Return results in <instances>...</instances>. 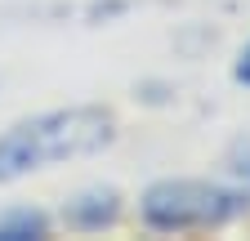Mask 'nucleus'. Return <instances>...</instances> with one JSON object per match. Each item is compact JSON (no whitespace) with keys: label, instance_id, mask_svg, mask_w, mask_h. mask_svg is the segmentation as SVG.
Instances as JSON below:
<instances>
[{"label":"nucleus","instance_id":"f257e3e1","mask_svg":"<svg viewBox=\"0 0 250 241\" xmlns=\"http://www.w3.org/2000/svg\"><path fill=\"white\" fill-rule=\"evenodd\" d=\"M112 116L99 107H62L18 120L9 134H0V179H22L72 157H89L112 143Z\"/></svg>","mask_w":250,"mask_h":241},{"label":"nucleus","instance_id":"f03ea898","mask_svg":"<svg viewBox=\"0 0 250 241\" xmlns=\"http://www.w3.org/2000/svg\"><path fill=\"white\" fill-rule=\"evenodd\" d=\"M246 192L224 183H201V179H166L143 192V219L161 232L183 228H219L246 210Z\"/></svg>","mask_w":250,"mask_h":241},{"label":"nucleus","instance_id":"7ed1b4c3","mask_svg":"<svg viewBox=\"0 0 250 241\" xmlns=\"http://www.w3.org/2000/svg\"><path fill=\"white\" fill-rule=\"evenodd\" d=\"M116 210H121V197L112 188H89L81 197L67 201V210H62V219H67V228H81V232H94V228H103L116 219Z\"/></svg>","mask_w":250,"mask_h":241},{"label":"nucleus","instance_id":"20e7f679","mask_svg":"<svg viewBox=\"0 0 250 241\" xmlns=\"http://www.w3.org/2000/svg\"><path fill=\"white\" fill-rule=\"evenodd\" d=\"M45 228L49 223L36 210H9V215H0V241H41Z\"/></svg>","mask_w":250,"mask_h":241},{"label":"nucleus","instance_id":"39448f33","mask_svg":"<svg viewBox=\"0 0 250 241\" xmlns=\"http://www.w3.org/2000/svg\"><path fill=\"white\" fill-rule=\"evenodd\" d=\"M228 170L241 179V183H250V139H237L232 152H228Z\"/></svg>","mask_w":250,"mask_h":241},{"label":"nucleus","instance_id":"423d86ee","mask_svg":"<svg viewBox=\"0 0 250 241\" xmlns=\"http://www.w3.org/2000/svg\"><path fill=\"white\" fill-rule=\"evenodd\" d=\"M237 80H246V85H250V49L241 54V63H237Z\"/></svg>","mask_w":250,"mask_h":241}]
</instances>
